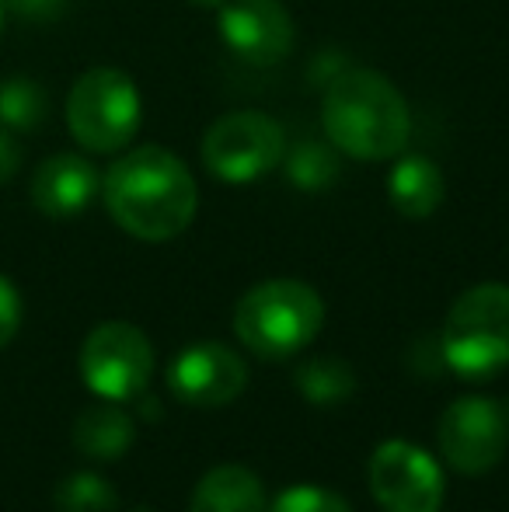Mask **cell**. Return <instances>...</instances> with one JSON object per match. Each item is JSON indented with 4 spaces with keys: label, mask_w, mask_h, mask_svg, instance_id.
Wrapping results in <instances>:
<instances>
[{
    "label": "cell",
    "mask_w": 509,
    "mask_h": 512,
    "mask_svg": "<svg viewBox=\"0 0 509 512\" xmlns=\"http://www.w3.org/2000/svg\"><path fill=\"white\" fill-rule=\"evenodd\" d=\"M53 502L60 512H112L116 509V488L102 474L77 471L56 485Z\"/></svg>",
    "instance_id": "cell-19"
},
{
    "label": "cell",
    "mask_w": 509,
    "mask_h": 512,
    "mask_svg": "<svg viewBox=\"0 0 509 512\" xmlns=\"http://www.w3.org/2000/svg\"><path fill=\"white\" fill-rule=\"evenodd\" d=\"M150 373H154V345L136 324L105 321L88 331L81 345V377L98 398H136L150 384Z\"/></svg>",
    "instance_id": "cell-7"
},
{
    "label": "cell",
    "mask_w": 509,
    "mask_h": 512,
    "mask_svg": "<svg viewBox=\"0 0 509 512\" xmlns=\"http://www.w3.org/2000/svg\"><path fill=\"white\" fill-rule=\"evenodd\" d=\"M297 387L311 405H339L356 391V377L342 359H311L297 370Z\"/></svg>",
    "instance_id": "cell-18"
},
{
    "label": "cell",
    "mask_w": 509,
    "mask_h": 512,
    "mask_svg": "<svg viewBox=\"0 0 509 512\" xmlns=\"http://www.w3.org/2000/svg\"><path fill=\"white\" fill-rule=\"evenodd\" d=\"M21 328V293L7 276H0V349L18 335Z\"/></svg>",
    "instance_id": "cell-21"
},
{
    "label": "cell",
    "mask_w": 509,
    "mask_h": 512,
    "mask_svg": "<svg viewBox=\"0 0 509 512\" xmlns=\"http://www.w3.org/2000/svg\"><path fill=\"white\" fill-rule=\"evenodd\" d=\"M367 481L384 512H440L447 481L422 446L405 439H387L374 450Z\"/></svg>",
    "instance_id": "cell-9"
},
{
    "label": "cell",
    "mask_w": 509,
    "mask_h": 512,
    "mask_svg": "<svg viewBox=\"0 0 509 512\" xmlns=\"http://www.w3.org/2000/svg\"><path fill=\"white\" fill-rule=\"evenodd\" d=\"M220 39L248 67H276L293 49V18L279 0H224Z\"/></svg>",
    "instance_id": "cell-11"
},
{
    "label": "cell",
    "mask_w": 509,
    "mask_h": 512,
    "mask_svg": "<svg viewBox=\"0 0 509 512\" xmlns=\"http://www.w3.org/2000/svg\"><path fill=\"white\" fill-rule=\"evenodd\" d=\"M286 133L265 112H227L206 129L203 164L227 185H248L276 171L286 157Z\"/></svg>",
    "instance_id": "cell-6"
},
{
    "label": "cell",
    "mask_w": 509,
    "mask_h": 512,
    "mask_svg": "<svg viewBox=\"0 0 509 512\" xmlns=\"http://www.w3.org/2000/svg\"><path fill=\"white\" fill-rule=\"evenodd\" d=\"M440 356L464 380H489L509 366V286L478 283L454 300L440 331Z\"/></svg>",
    "instance_id": "cell-4"
},
{
    "label": "cell",
    "mask_w": 509,
    "mask_h": 512,
    "mask_svg": "<svg viewBox=\"0 0 509 512\" xmlns=\"http://www.w3.org/2000/svg\"><path fill=\"white\" fill-rule=\"evenodd\" d=\"M21 161H25V150H21L18 136H14L11 129L0 126V185L11 182V178L18 175Z\"/></svg>",
    "instance_id": "cell-23"
},
{
    "label": "cell",
    "mask_w": 509,
    "mask_h": 512,
    "mask_svg": "<svg viewBox=\"0 0 509 512\" xmlns=\"http://www.w3.org/2000/svg\"><path fill=\"white\" fill-rule=\"evenodd\" d=\"M46 91L28 77H11L0 84V126L11 133H32L46 122Z\"/></svg>",
    "instance_id": "cell-17"
},
{
    "label": "cell",
    "mask_w": 509,
    "mask_h": 512,
    "mask_svg": "<svg viewBox=\"0 0 509 512\" xmlns=\"http://www.w3.org/2000/svg\"><path fill=\"white\" fill-rule=\"evenodd\" d=\"M168 387L189 408H224L248 387V366L231 345L196 342L171 359Z\"/></svg>",
    "instance_id": "cell-10"
},
{
    "label": "cell",
    "mask_w": 509,
    "mask_h": 512,
    "mask_svg": "<svg viewBox=\"0 0 509 512\" xmlns=\"http://www.w3.org/2000/svg\"><path fill=\"white\" fill-rule=\"evenodd\" d=\"M133 439H136V425H133V418L119 408V401L88 405L74 418V446L84 457L116 460L133 446Z\"/></svg>",
    "instance_id": "cell-15"
},
{
    "label": "cell",
    "mask_w": 509,
    "mask_h": 512,
    "mask_svg": "<svg viewBox=\"0 0 509 512\" xmlns=\"http://www.w3.org/2000/svg\"><path fill=\"white\" fill-rule=\"evenodd\" d=\"M109 216L136 241L161 244L189 230L199 209V185L189 164L171 150L147 143L126 150L102 178Z\"/></svg>",
    "instance_id": "cell-1"
},
{
    "label": "cell",
    "mask_w": 509,
    "mask_h": 512,
    "mask_svg": "<svg viewBox=\"0 0 509 512\" xmlns=\"http://www.w3.org/2000/svg\"><path fill=\"white\" fill-rule=\"evenodd\" d=\"M269 512H353L342 495H335L332 488L321 485H293L272 502Z\"/></svg>",
    "instance_id": "cell-20"
},
{
    "label": "cell",
    "mask_w": 509,
    "mask_h": 512,
    "mask_svg": "<svg viewBox=\"0 0 509 512\" xmlns=\"http://www.w3.org/2000/svg\"><path fill=\"white\" fill-rule=\"evenodd\" d=\"M440 439L443 460L457 474H489L509 450V405L499 398H457L440 415Z\"/></svg>",
    "instance_id": "cell-8"
},
{
    "label": "cell",
    "mask_w": 509,
    "mask_h": 512,
    "mask_svg": "<svg viewBox=\"0 0 509 512\" xmlns=\"http://www.w3.org/2000/svg\"><path fill=\"white\" fill-rule=\"evenodd\" d=\"M321 126L339 154L356 161H391L408 147L412 112L384 74L346 67L321 98Z\"/></svg>",
    "instance_id": "cell-2"
},
{
    "label": "cell",
    "mask_w": 509,
    "mask_h": 512,
    "mask_svg": "<svg viewBox=\"0 0 509 512\" xmlns=\"http://www.w3.org/2000/svg\"><path fill=\"white\" fill-rule=\"evenodd\" d=\"M325 324V300L304 279H265L234 307V331L262 359H290Z\"/></svg>",
    "instance_id": "cell-3"
},
{
    "label": "cell",
    "mask_w": 509,
    "mask_h": 512,
    "mask_svg": "<svg viewBox=\"0 0 509 512\" xmlns=\"http://www.w3.org/2000/svg\"><path fill=\"white\" fill-rule=\"evenodd\" d=\"M4 7L25 21H53L63 14L67 0H4Z\"/></svg>",
    "instance_id": "cell-22"
},
{
    "label": "cell",
    "mask_w": 509,
    "mask_h": 512,
    "mask_svg": "<svg viewBox=\"0 0 509 512\" xmlns=\"http://www.w3.org/2000/svg\"><path fill=\"white\" fill-rule=\"evenodd\" d=\"M4 11L7 7H4V0H0V32H4Z\"/></svg>",
    "instance_id": "cell-24"
},
{
    "label": "cell",
    "mask_w": 509,
    "mask_h": 512,
    "mask_svg": "<svg viewBox=\"0 0 509 512\" xmlns=\"http://www.w3.org/2000/svg\"><path fill=\"white\" fill-rule=\"evenodd\" d=\"M140 91L133 77L116 67L81 74L67 98V126L91 154H116L133 143L140 129Z\"/></svg>",
    "instance_id": "cell-5"
},
{
    "label": "cell",
    "mask_w": 509,
    "mask_h": 512,
    "mask_svg": "<svg viewBox=\"0 0 509 512\" xmlns=\"http://www.w3.org/2000/svg\"><path fill=\"white\" fill-rule=\"evenodd\" d=\"M189 512H269V506L255 471L241 464H220L199 478Z\"/></svg>",
    "instance_id": "cell-14"
},
{
    "label": "cell",
    "mask_w": 509,
    "mask_h": 512,
    "mask_svg": "<svg viewBox=\"0 0 509 512\" xmlns=\"http://www.w3.org/2000/svg\"><path fill=\"white\" fill-rule=\"evenodd\" d=\"M447 196V182L436 161L422 154H405L394 161L391 175H387V199L405 220H426L443 206Z\"/></svg>",
    "instance_id": "cell-13"
},
{
    "label": "cell",
    "mask_w": 509,
    "mask_h": 512,
    "mask_svg": "<svg viewBox=\"0 0 509 512\" xmlns=\"http://www.w3.org/2000/svg\"><path fill=\"white\" fill-rule=\"evenodd\" d=\"M286 182L297 185L300 192H325L339 182V150L328 140H300L293 147H286L283 157Z\"/></svg>",
    "instance_id": "cell-16"
},
{
    "label": "cell",
    "mask_w": 509,
    "mask_h": 512,
    "mask_svg": "<svg viewBox=\"0 0 509 512\" xmlns=\"http://www.w3.org/2000/svg\"><path fill=\"white\" fill-rule=\"evenodd\" d=\"M98 192H102V178L95 164L81 154H56L42 161L32 175V203L53 220H70L84 213Z\"/></svg>",
    "instance_id": "cell-12"
}]
</instances>
